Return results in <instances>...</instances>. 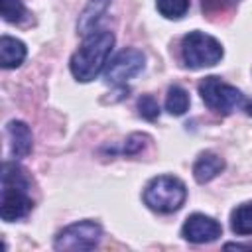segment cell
<instances>
[{
    "label": "cell",
    "instance_id": "obj_1",
    "mask_svg": "<svg viewBox=\"0 0 252 252\" xmlns=\"http://www.w3.org/2000/svg\"><path fill=\"white\" fill-rule=\"evenodd\" d=\"M112 47H114V33L108 30H98L85 35L81 47L71 55L69 61L73 77L81 83L93 81L108 63V55Z\"/></svg>",
    "mask_w": 252,
    "mask_h": 252
},
{
    "label": "cell",
    "instance_id": "obj_2",
    "mask_svg": "<svg viewBox=\"0 0 252 252\" xmlns=\"http://www.w3.org/2000/svg\"><path fill=\"white\" fill-rule=\"evenodd\" d=\"M33 209V201L30 197V179L16 161L2 163V201H0V217L6 222H14L26 219Z\"/></svg>",
    "mask_w": 252,
    "mask_h": 252
},
{
    "label": "cell",
    "instance_id": "obj_3",
    "mask_svg": "<svg viewBox=\"0 0 252 252\" xmlns=\"http://www.w3.org/2000/svg\"><path fill=\"white\" fill-rule=\"evenodd\" d=\"M187 199V187L179 177L158 175L144 189V203L161 215L175 213L183 207Z\"/></svg>",
    "mask_w": 252,
    "mask_h": 252
},
{
    "label": "cell",
    "instance_id": "obj_4",
    "mask_svg": "<svg viewBox=\"0 0 252 252\" xmlns=\"http://www.w3.org/2000/svg\"><path fill=\"white\" fill-rule=\"evenodd\" d=\"M222 55L224 51L220 41L205 32H189L181 39V57L189 69L213 67L222 59Z\"/></svg>",
    "mask_w": 252,
    "mask_h": 252
},
{
    "label": "cell",
    "instance_id": "obj_5",
    "mask_svg": "<svg viewBox=\"0 0 252 252\" xmlns=\"http://www.w3.org/2000/svg\"><path fill=\"white\" fill-rule=\"evenodd\" d=\"M199 94L211 110L224 116L246 106L244 94L236 87L224 83L220 77H215V75H209L199 83Z\"/></svg>",
    "mask_w": 252,
    "mask_h": 252
},
{
    "label": "cell",
    "instance_id": "obj_6",
    "mask_svg": "<svg viewBox=\"0 0 252 252\" xmlns=\"http://www.w3.org/2000/svg\"><path fill=\"white\" fill-rule=\"evenodd\" d=\"M100 236H102V228L98 222L79 220L59 230L53 246L55 250H63V252H85V250L96 248L100 242Z\"/></svg>",
    "mask_w": 252,
    "mask_h": 252
},
{
    "label": "cell",
    "instance_id": "obj_7",
    "mask_svg": "<svg viewBox=\"0 0 252 252\" xmlns=\"http://www.w3.org/2000/svg\"><path fill=\"white\" fill-rule=\"evenodd\" d=\"M144 67H146V55L140 49L128 47V49H122L106 65L104 77H106V81L110 85H124L126 81H130L132 77L142 73Z\"/></svg>",
    "mask_w": 252,
    "mask_h": 252
},
{
    "label": "cell",
    "instance_id": "obj_8",
    "mask_svg": "<svg viewBox=\"0 0 252 252\" xmlns=\"http://www.w3.org/2000/svg\"><path fill=\"white\" fill-rule=\"evenodd\" d=\"M222 234V226L219 220H215L209 215L203 213H193L185 219L183 228H181V236L187 242L193 244H205V242H213Z\"/></svg>",
    "mask_w": 252,
    "mask_h": 252
},
{
    "label": "cell",
    "instance_id": "obj_9",
    "mask_svg": "<svg viewBox=\"0 0 252 252\" xmlns=\"http://www.w3.org/2000/svg\"><path fill=\"white\" fill-rule=\"evenodd\" d=\"M8 138H10V150L14 158H26L32 154L33 148V136L26 122L22 120H10L6 126Z\"/></svg>",
    "mask_w": 252,
    "mask_h": 252
},
{
    "label": "cell",
    "instance_id": "obj_10",
    "mask_svg": "<svg viewBox=\"0 0 252 252\" xmlns=\"http://www.w3.org/2000/svg\"><path fill=\"white\" fill-rule=\"evenodd\" d=\"M224 169V159L215 152H203L193 163V177L197 183H209Z\"/></svg>",
    "mask_w": 252,
    "mask_h": 252
},
{
    "label": "cell",
    "instance_id": "obj_11",
    "mask_svg": "<svg viewBox=\"0 0 252 252\" xmlns=\"http://www.w3.org/2000/svg\"><path fill=\"white\" fill-rule=\"evenodd\" d=\"M26 45L24 41L10 37V35H2L0 37V65L4 69H16L24 63L26 59Z\"/></svg>",
    "mask_w": 252,
    "mask_h": 252
},
{
    "label": "cell",
    "instance_id": "obj_12",
    "mask_svg": "<svg viewBox=\"0 0 252 252\" xmlns=\"http://www.w3.org/2000/svg\"><path fill=\"white\" fill-rule=\"evenodd\" d=\"M108 4H110V0H89L87 8L83 10V14L79 18V26H77L81 35H89L94 30L96 22L100 20V16L108 8Z\"/></svg>",
    "mask_w": 252,
    "mask_h": 252
},
{
    "label": "cell",
    "instance_id": "obj_13",
    "mask_svg": "<svg viewBox=\"0 0 252 252\" xmlns=\"http://www.w3.org/2000/svg\"><path fill=\"white\" fill-rule=\"evenodd\" d=\"M230 228L238 236L252 234V201L238 205L230 215Z\"/></svg>",
    "mask_w": 252,
    "mask_h": 252
},
{
    "label": "cell",
    "instance_id": "obj_14",
    "mask_svg": "<svg viewBox=\"0 0 252 252\" xmlns=\"http://www.w3.org/2000/svg\"><path fill=\"white\" fill-rule=\"evenodd\" d=\"M189 93L179 87V85H171L167 89V96H165V110L171 114V116H181L187 112L189 108Z\"/></svg>",
    "mask_w": 252,
    "mask_h": 252
},
{
    "label": "cell",
    "instance_id": "obj_15",
    "mask_svg": "<svg viewBox=\"0 0 252 252\" xmlns=\"http://www.w3.org/2000/svg\"><path fill=\"white\" fill-rule=\"evenodd\" d=\"M158 12L167 20H179L189 10V0H156Z\"/></svg>",
    "mask_w": 252,
    "mask_h": 252
},
{
    "label": "cell",
    "instance_id": "obj_16",
    "mask_svg": "<svg viewBox=\"0 0 252 252\" xmlns=\"http://www.w3.org/2000/svg\"><path fill=\"white\" fill-rule=\"evenodd\" d=\"M0 14L6 22L18 24L26 16V6L22 0H0Z\"/></svg>",
    "mask_w": 252,
    "mask_h": 252
},
{
    "label": "cell",
    "instance_id": "obj_17",
    "mask_svg": "<svg viewBox=\"0 0 252 252\" xmlns=\"http://www.w3.org/2000/svg\"><path fill=\"white\" fill-rule=\"evenodd\" d=\"M138 112H140L142 118L152 122V120H156L159 116V104L152 94H142L138 98Z\"/></svg>",
    "mask_w": 252,
    "mask_h": 252
},
{
    "label": "cell",
    "instance_id": "obj_18",
    "mask_svg": "<svg viewBox=\"0 0 252 252\" xmlns=\"http://www.w3.org/2000/svg\"><path fill=\"white\" fill-rule=\"evenodd\" d=\"M146 140H148V136H146V134H132V136L126 140V144H124L122 152H124V154H128V156L138 154V152L146 146Z\"/></svg>",
    "mask_w": 252,
    "mask_h": 252
},
{
    "label": "cell",
    "instance_id": "obj_19",
    "mask_svg": "<svg viewBox=\"0 0 252 252\" xmlns=\"http://www.w3.org/2000/svg\"><path fill=\"white\" fill-rule=\"evenodd\" d=\"M226 250H252V242H226Z\"/></svg>",
    "mask_w": 252,
    "mask_h": 252
},
{
    "label": "cell",
    "instance_id": "obj_20",
    "mask_svg": "<svg viewBox=\"0 0 252 252\" xmlns=\"http://www.w3.org/2000/svg\"><path fill=\"white\" fill-rule=\"evenodd\" d=\"M244 108H246V112L252 116V100H246V106H244Z\"/></svg>",
    "mask_w": 252,
    "mask_h": 252
}]
</instances>
